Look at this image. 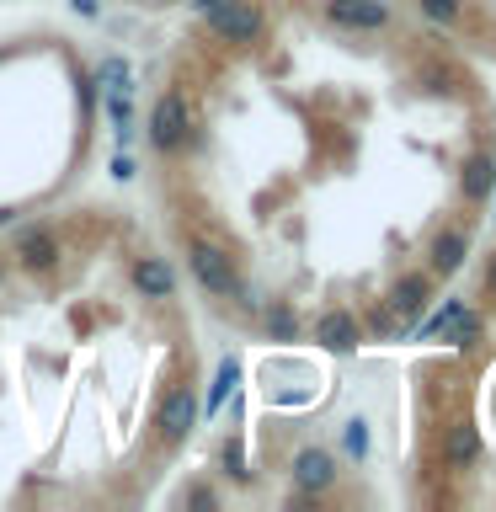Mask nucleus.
Instances as JSON below:
<instances>
[{
  "label": "nucleus",
  "instance_id": "nucleus-1",
  "mask_svg": "<svg viewBox=\"0 0 496 512\" xmlns=\"http://www.w3.org/2000/svg\"><path fill=\"white\" fill-rule=\"evenodd\" d=\"M176 246H182V256H187L192 283H198L208 299H224V304H251L246 272H240V262H235V256L219 246V240H208L203 230H187V224H176Z\"/></svg>",
  "mask_w": 496,
  "mask_h": 512
},
{
  "label": "nucleus",
  "instance_id": "nucleus-8",
  "mask_svg": "<svg viewBox=\"0 0 496 512\" xmlns=\"http://www.w3.org/2000/svg\"><path fill=\"white\" fill-rule=\"evenodd\" d=\"M320 16H326L331 27H342V32H384L395 22L390 0H326Z\"/></svg>",
  "mask_w": 496,
  "mask_h": 512
},
{
  "label": "nucleus",
  "instance_id": "nucleus-9",
  "mask_svg": "<svg viewBox=\"0 0 496 512\" xmlns=\"http://www.w3.org/2000/svg\"><path fill=\"white\" fill-rule=\"evenodd\" d=\"M432 288H438V278H432L427 267L400 272V278L390 283V294H384V310H390L395 320H422V310L432 304Z\"/></svg>",
  "mask_w": 496,
  "mask_h": 512
},
{
  "label": "nucleus",
  "instance_id": "nucleus-21",
  "mask_svg": "<svg viewBox=\"0 0 496 512\" xmlns=\"http://www.w3.org/2000/svg\"><path fill=\"white\" fill-rule=\"evenodd\" d=\"M6 272H11V262H6V251H0V283H6Z\"/></svg>",
  "mask_w": 496,
  "mask_h": 512
},
{
  "label": "nucleus",
  "instance_id": "nucleus-18",
  "mask_svg": "<svg viewBox=\"0 0 496 512\" xmlns=\"http://www.w3.org/2000/svg\"><path fill=\"white\" fill-rule=\"evenodd\" d=\"M182 502H198V507H219V491L214 486H187Z\"/></svg>",
  "mask_w": 496,
  "mask_h": 512
},
{
  "label": "nucleus",
  "instance_id": "nucleus-13",
  "mask_svg": "<svg viewBox=\"0 0 496 512\" xmlns=\"http://www.w3.org/2000/svg\"><path fill=\"white\" fill-rule=\"evenodd\" d=\"M491 182H496V160H491L486 150H475L470 160H464V198L480 203V198L491 192Z\"/></svg>",
  "mask_w": 496,
  "mask_h": 512
},
{
  "label": "nucleus",
  "instance_id": "nucleus-10",
  "mask_svg": "<svg viewBox=\"0 0 496 512\" xmlns=\"http://www.w3.org/2000/svg\"><path fill=\"white\" fill-rule=\"evenodd\" d=\"M464 256H470V224H448V230H438L427 246V272L432 278H454L464 267Z\"/></svg>",
  "mask_w": 496,
  "mask_h": 512
},
{
  "label": "nucleus",
  "instance_id": "nucleus-14",
  "mask_svg": "<svg viewBox=\"0 0 496 512\" xmlns=\"http://www.w3.org/2000/svg\"><path fill=\"white\" fill-rule=\"evenodd\" d=\"M262 326H267V336L272 342H294L299 336V315H294V304H267V315H262Z\"/></svg>",
  "mask_w": 496,
  "mask_h": 512
},
{
  "label": "nucleus",
  "instance_id": "nucleus-2",
  "mask_svg": "<svg viewBox=\"0 0 496 512\" xmlns=\"http://www.w3.org/2000/svg\"><path fill=\"white\" fill-rule=\"evenodd\" d=\"M198 416H203L198 379H192V368H182V374H171V384L160 390L155 411H150V443H155V454H176V448H187V438L198 432Z\"/></svg>",
  "mask_w": 496,
  "mask_h": 512
},
{
  "label": "nucleus",
  "instance_id": "nucleus-15",
  "mask_svg": "<svg viewBox=\"0 0 496 512\" xmlns=\"http://www.w3.org/2000/svg\"><path fill=\"white\" fill-rule=\"evenodd\" d=\"M416 11L438 27H459L464 22V0H416Z\"/></svg>",
  "mask_w": 496,
  "mask_h": 512
},
{
  "label": "nucleus",
  "instance_id": "nucleus-7",
  "mask_svg": "<svg viewBox=\"0 0 496 512\" xmlns=\"http://www.w3.org/2000/svg\"><path fill=\"white\" fill-rule=\"evenodd\" d=\"M123 278H128V288H134L144 304H171L176 299V267L160 251H134L123 262Z\"/></svg>",
  "mask_w": 496,
  "mask_h": 512
},
{
  "label": "nucleus",
  "instance_id": "nucleus-5",
  "mask_svg": "<svg viewBox=\"0 0 496 512\" xmlns=\"http://www.w3.org/2000/svg\"><path fill=\"white\" fill-rule=\"evenodd\" d=\"M11 262H16V272H27L32 283H48V278H59V267H64V256H70V246H64V230L59 224H48V219H38V224H22V230L11 235Z\"/></svg>",
  "mask_w": 496,
  "mask_h": 512
},
{
  "label": "nucleus",
  "instance_id": "nucleus-20",
  "mask_svg": "<svg viewBox=\"0 0 496 512\" xmlns=\"http://www.w3.org/2000/svg\"><path fill=\"white\" fill-rule=\"evenodd\" d=\"M486 294L496 299V256H491V262H486Z\"/></svg>",
  "mask_w": 496,
  "mask_h": 512
},
{
  "label": "nucleus",
  "instance_id": "nucleus-16",
  "mask_svg": "<svg viewBox=\"0 0 496 512\" xmlns=\"http://www.w3.org/2000/svg\"><path fill=\"white\" fill-rule=\"evenodd\" d=\"M224 475H230L235 480V486H251V470H246V448H240V438H230V443H224Z\"/></svg>",
  "mask_w": 496,
  "mask_h": 512
},
{
  "label": "nucleus",
  "instance_id": "nucleus-11",
  "mask_svg": "<svg viewBox=\"0 0 496 512\" xmlns=\"http://www.w3.org/2000/svg\"><path fill=\"white\" fill-rule=\"evenodd\" d=\"M315 342L326 352H358L363 347V320L352 310H326L315 320Z\"/></svg>",
  "mask_w": 496,
  "mask_h": 512
},
{
  "label": "nucleus",
  "instance_id": "nucleus-17",
  "mask_svg": "<svg viewBox=\"0 0 496 512\" xmlns=\"http://www.w3.org/2000/svg\"><path fill=\"white\" fill-rule=\"evenodd\" d=\"M235 379H240V368H235V363H219V379H214V395H208V411H219V400L230 395Z\"/></svg>",
  "mask_w": 496,
  "mask_h": 512
},
{
  "label": "nucleus",
  "instance_id": "nucleus-6",
  "mask_svg": "<svg viewBox=\"0 0 496 512\" xmlns=\"http://www.w3.org/2000/svg\"><path fill=\"white\" fill-rule=\"evenodd\" d=\"M288 480H294V496H299V502H320V496L336 491V480H342V464H336L331 448L304 443L299 454L288 459Z\"/></svg>",
  "mask_w": 496,
  "mask_h": 512
},
{
  "label": "nucleus",
  "instance_id": "nucleus-3",
  "mask_svg": "<svg viewBox=\"0 0 496 512\" xmlns=\"http://www.w3.org/2000/svg\"><path fill=\"white\" fill-rule=\"evenodd\" d=\"M192 139H198V107H192V96L182 86H166L150 102V118H144V144H150V155L176 160V155H187Z\"/></svg>",
  "mask_w": 496,
  "mask_h": 512
},
{
  "label": "nucleus",
  "instance_id": "nucleus-4",
  "mask_svg": "<svg viewBox=\"0 0 496 512\" xmlns=\"http://www.w3.org/2000/svg\"><path fill=\"white\" fill-rule=\"evenodd\" d=\"M192 11L203 16V27L230 48H256L267 38V11L262 0H192Z\"/></svg>",
  "mask_w": 496,
  "mask_h": 512
},
{
  "label": "nucleus",
  "instance_id": "nucleus-12",
  "mask_svg": "<svg viewBox=\"0 0 496 512\" xmlns=\"http://www.w3.org/2000/svg\"><path fill=\"white\" fill-rule=\"evenodd\" d=\"M480 459V427L475 422H454L443 438V464L448 470H470V464Z\"/></svg>",
  "mask_w": 496,
  "mask_h": 512
},
{
  "label": "nucleus",
  "instance_id": "nucleus-19",
  "mask_svg": "<svg viewBox=\"0 0 496 512\" xmlns=\"http://www.w3.org/2000/svg\"><path fill=\"white\" fill-rule=\"evenodd\" d=\"M347 448H352V454H363V448H368V432H363V422H347Z\"/></svg>",
  "mask_w": 496,
  "mask_h": 512
}]
</instances>
